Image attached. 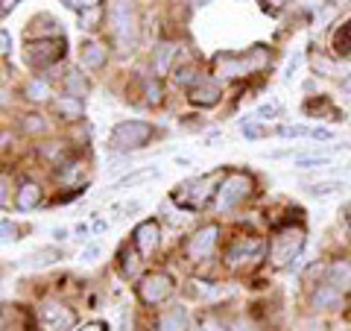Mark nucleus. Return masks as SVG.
I'll return each instance as SVG.
<instances>
[{"mask_svg": "<svg viewBox=\"0 0 351 331\" xmlns=\"http://www.w3.org/2000/svg\"><path fill=\"white\" fill-rule=\"evenodd\" d=\"M223 173H205V176H193V179L182 182L179 187H173V203L188 212H199V208L211 200V194L219 191L217 182H223Z\"/></svg>", "mask_w": 351, "mask_h": 331, "instance_id": "1", "label": "nucleus"}, {"mask_svg": "<svg viewBox=\"0 0 351 331\" xmlns=\"http://www.w3.org/2000/svg\"><path fill=\"white\" fill-rule=\"evenodd\" d=\"M263 65H267V50L252 47L249 53H219L214 59V71L219 76H228V80H240V76L261 71Z\"/></svg>", "mask_w": 351, "mask_h": 331, "instance_id": "2", "label": "nucleus"}, {"mask_svg": "<svg viewBox=\"0 0 351 331\" xmlns=\"http://www.w3.org/2000/svg\"><path fill=\"white\" fill-rule=\"evenodd\" d=\"M252 187H255V182H252L249 173H240V170L228 173L226 179L219 182V191H217V212L228 214L232 208H237L252 194Z\"/></svg>", "mask_w": 351, "mask_h": 331, "instance_id": "3", "label": "nucleus"}, {"mask_svg": "<svg viewBox=\"0 0 351 331\" xmlns=\"http://www.w3.org/2000/svg\"><path fill=\"white\" fill-rule=\"evenodd\" d=\"M152 138V126L144 124V120H123V124H117L112 129V138H108V144L120 152H129V150H141L147 147Z\"/></svg>", "mask_w": 351, "mask_h": 331, "instance_id": "4", "label": "nucleus"}, {"mask_svg": "<svg viewBox=\"0 0 351 331\" xmlns=\"http://www.w3.org/2000/svg\"><path fill=\"white\" fill-rule=\"evenodd\" d=\"M108 24H112V32H114V41L120 44V47H132L138 38V15L135 9H132V3H126V0H114L112 12H108Z\"/></svg>", "mask_w": 351, "mask_h": 331, "instance_id": "5", "label": "nucleus"}, {"mask_svg": "<svg viewBox=\"0 0 351 331\" xmlns=\"http://www.w3.org/2000/svg\"><path fill=\"white\" fill-rule=\"evenodd\" d=\"M304 247V229L302 226H287V229H281L276 231V238H272V244H269V258L276 267H287V264L299 255Z\"/></svg>", "mask_w": 351, "mask_h": 331, "instance_id": "6", "label": "nucleus"}, {"mask_svg": "<svg viewBox=\"0 0 351 331\" xmlns=\"http://www.w3.org/2000/svg\"><path fill=\"white\" fill-rule=\"evenodd\" d=\"M173 284L176 282H173L170 273L156 270V273H149V275L141 279V284H138V299L144 302V305H161L164 299H170Z\"/></svg>", "mask_w": 351, "mask_h": 331, "instance_id": "7", "label": "nucleus"}, {"mask_svg": "<svg viewBox=\"0 0 351 331\" xmlns=\"http://www.w3.org/2000/svg\"><path fill=\"white\" fill-rule=\"evenodd\" d=\"M27 65L32 68H47V65L59 62L64 56V38H38V41H29L27 47Z\"/></svg>", "mask_w": 351, "mask_h": 331, "instance_id": "8", "label": "nucleus"}, {"mask_svg": "<svg viewBox=\"0 0 351 331\" xmlns=\"http://www.w3.org/2000/svg\"><path fill=\"white\" fill-rule=\"evenodd\" d=\"M38 323L44 331H71L73 323H76V317L68 305H62V302H44L38 308Z\"/></svg>", "mask_w": 351, "mask_h": 331, "instance_id": "9", "label": "nucleus"}, {"mask_svg": "<svg viewBox=\"0 0 351 331\" xmlns=\"http://www.w3.org/2000/svg\"><path fill=\"white\" fill-rule=\"evenodd\" d=\"M217 235H219V229L214 223H208L199 231H193V235L188 238V244H184V255H188L191 261H205L217 247Z\"/></svg>", "mask_w": 351, "mask_h": 331, "instance_id": "10", "label": "nucleus"}, {"mask_svg": "<svg viewBox=\"0 0 351 331\" xmlns=\"http://www.w3.org/2000/svg\"><path fill=\"white\" fill-rule=\"evenodd\" d=\"M263 252V244L258 238H237L232 247L226 249V261L232 264V267H240V264H252L258 261Z\"/></svg>", "mask_w": 351, "mask_h": 331, "instance_id": "11", "label": "nucleus"}, {"mask_svg": "<svg viewBox=\"0 0 351 331\" xmlns=\"http://www.w3.org/2000/svg\"><path fill=\"white\" fill-rule=\"evenodd\" d=\"M219 97H223V88H219V82L217 80H205V76H199V80L188 88V100L193 106H202V109L217 106Z\"/></svg>", "mask_w": 351, "mask_h": 331, "instance_id": "12", "label": "nucleus"}, {"mask_svg": "<svg viewBox=\"0 0 351 331\" xmlns=\"http://www.w3.org/2000/svg\"><path fill=\"white\" fill-rule=\"evenodd\" d=\"M135 247H138V252H144V255H152V252L158 249V244H161V229H158V223L156 220H144L138 229H135Z\"/></svg>", "mask_w": 351, "mask_h": 331, "instance_id": "13", "label": "nucleus"}, {"mask_svg": "<svg viewBox=\"0 0 351 331\" xmlns=\"http://www.w3.org/2000/svg\"><path fill=\"white\" fill-rule=\"evenodd\" d=\"M158 331H188V311L184 308H170L158 319Z\"/></svg>", "mask_w": 351, "mask_h": 331, "instance_id": "14", "label": "nucleus"}, {"mask_svg": "<svg viewBox=\"0 0 351 331\" xmlns=\"http://www.w3.org/2000/svg\"><path fill=\"white\" fill-rule=\"evenodd\" d=\"M41 203V187L36 182H24L18 187V194H15V205L21 208V212H32Z\"/></svg>", "mask_w": 351, "mask_h": 331, "instance_id": "15", "label": "nucleus"}, {"mask_svg": "<svg viewBox=\"0 0 351 331\" xmlns=\"http://www.w3.org/2000/svg\"><path fill=\"white\" fill-rule=\"evenodd\" d=\"M328 284L343 293L346 288H351V264L348 261H334L328 267Z\"/></svg>", "mask_w": 351, "mask_h": 331, "instance_id": "16", "label": "nucleus"}, {"mask_svg": "<svg viewBox=\"0 0 351 331\" xmlns=\"http://www.w3.org/2000/svg\"><path fill=\"white\" fill-rule=\"evenodd\" d=\"M80 59H82L85 68H91V71L103 68L106 65V47L103 44H97V41H85L82 50H80Z\"/></svg>", "mask_w": 351, "mask_h": 331, "instance_id": "17", "label": "nucleus"}, {"mask_svg": "<svg viewBox=\"0 0 351 331\" xmlns=\"http://www.w3.org/2000/svg\"><path fill=\"white\" fill-rule=\"evenodd\" d=\"M59 258H62V252L53 249V247H47V249H36L32 255H27L24 264H27V267H47V264L59 261Z\"/></svg>", "mask_w": 351, "mask_h": 331, "instance_id": "18", "label": "nucleus"}, {"mask_svg": "<svg viewBox=\"0 0 351 331\" xmlns=\"http://www.w3.org/2000/svg\"><path fill=\"white\" fill-rule=\"evenodd\" d=\"M313 305L316 308H339V290L331 288V284H322V288L313 293Z\"/></svg>", "mask_w": 351, "mask_h": 331, "instance_id": "19", "label": "nucleus"}, {"mask_svg": "<svg viewBox=\"0 0 351 331\" xmlns=\"http://www.w3.org/2000/svg\"><path fill=\"white\" fill-rule=\"evenodd\" d=\"M339 191H346V185L343 182H337V179H328V182H313V185H307V194L311 196H331V194H339Z\"/></svg>", "mask_w": 351, "mask_h": 331, "instance_id": "20", "label": "nucleus"}, {"mask_svg": "<svg viewBox=\"0 0 351 331\" xmlns=\"http://www.w3.org/2000/svg\"><path fill=\"white\" fill-rule=\"evenodd\" d=\"M173 56H176V44L164 41L161 47L156 50V71H158V73H167V71H170V62H173Z\"/></svg>", "mask_w": 351, "mask_h": 331, "instance_id": "21", "label": "nucleus"}, {"mask_svg": "<svg viewBox=\"0 0 351 331\" xmlns=\"http://www.w3.org/2000/svg\"><path fill=\"white\" fill-rule=\"evenodd\" d=\"M334 50L339 53V56H351V21L337 30V36H334Z\"/></svg>", "mask_w": 351, "mask_h": 331, "instance_id": "22", "label": "nucleus"}, {"mask_svg": "<svg viewBox=\"0 0 351 331\" xmlns=\"http://www.w3.org/2000/svg\"><path fill=\"white\" fill-rule=\"evenodd\" d=\"M156 176H161V170L156 168H144V170H135V173H126L123 179L117 182V187H129V185H138V182H147V179H156Z\"/></svg>", "mask_w": 351, "mask_h": 331, "instance_id": "23", "label": "nucleus"}, {"mask_svg": "<svg viewBox=\"0 0 351 331\" xmlns=\"http://www.w3.org/2000/svg\"><path fill=\"white\" fill-rule=\"evenodd\" d=\"M56 112L64 115V117H80V115H82V103L76 100V97H59Z\"/></svg>", "mask_w": 351, "mask_h": 331, "instance_id": "24", "label": "nucleus"}, {"mask_svg": "<svg viewBox=\"0 0 351 331\" xmlns=\"http://www.w3.org/2000/svg\"><path fill=\"white\" fill-rule=\"evenodd\" d=\"M64 85H68V91L76 97V100H80V97L88 91V82L82 80V73H76V71H71V73H68V80H64Z\"/></svg>", "mask_w": 351, "mask_h": 331, "instance_id": "25", "label": "nucleus"}, {"mask_svg": "<svg viewBox=\"0 0 351 331\" xmlns=\"http://www.w3.org/2000/svg\"><path fill=\"white\" fill-rule=\"evenodd\" d=\"M27 100H32V103L47 100V82H41V80L27 82Z\"/></svg>", "mask_w": 351, "mask_h": 331, "instance_id": "26", "label": "nucleus"}, {"mask_svg": "<svg viewBox=\"0 0 351 331\" xmlns=\"http://www.w3.org/2000/svg\"><path fill=\"white\" fill-rule=\"evenodd\" d=\"M68 9H73V12H91V9L100 6V0H62Z\"/></svg>", "mask_w": 351, "mask_h": 331, "instance_id": "27", "label": "nucleus"}, {"mask_svg": "<svg viewBox=\"0 0 351 331\" xmlns=\"http://www.w3.org/2000/svg\"><path fill=\"white\" fill-rule=\"evenodd\" d=\"M328 161H331V156H299L295 159L299 168H325Z\"/></svg>", "mask_w": 351, "mask_h": 331, "instance_id": "28", "label": "nucleus"}, {"mask_svg": "<svg viewBox=\"0 0 351 331\" xmlns=\"http://www.w3.org/2000/svg\"><path fill=\"white\" fill-rule=\"evenodd\" d=\"M173 80H176V85H193L196 80H199V76H196V71H193L191 65H188V68L176 71V73H173Z\"/></svg>", "mask_w": 351, "mask_h": 331, "instance_id": "29", "label": "nucleus"}, {"mask_svg": "<svg viewBox=\"0 0 351 331\" xmlns=\"http://www.w3.org/2000/svg\"><path fill=\"white\" fill-rule=\"evenodd\" d=\"M24 129L29 132V135H36V132L47 129V124H44V117H38V115H27L24 117Z\"/></svg>", "mask_w": 351, "mask_h": 331, "instance_id": "30", "label": "nucleus"}, {"mask_svg": "<svg viewBox=\"0 0 351 331\" xmlns=\"http://www.w3.org/2000/svg\"><path fill=\"white\" fill-rule=\"evenodd\" d=\"M278 135H284V138H304V135H313V129H304V126H281Z\"/></svg>", "mask_w": 351, "mask_h": 331, "instance_id": "31", "label": "nucleus"}, {"mask_svg": "<svg viewBox=\"0 0 351 331\" xmlns=\"http://www.w3.org/2000/svg\"><path fill=\"white\" fill-rule=\"evenodd\" d=\"M120 258H123V273L135 275V270H138V255H135V252H123Z\"/></svg>", "mask_w": 351, "mask_h": 331, "instance_id": "32", "label": "nucleus"}, {"mask_svg": "<svg viewBox=\"0 0 351 331\" xmlns=\"http://www.w3.org/2000/svg\"><path fill=\"white\" fill-rule=\"evenodd\" d=\"M240 129H243L246 138H261V135H263V129L255 124V120H243V124H240Z\"/></svg>", "mask_w": 351, "mask_h": 331, "instance_id": "33", "label": "nucleus"}, {"mask_svg": "<svg viewBox=\"0 0 351 331\" xmlns=\"http://www.w3.org/2000/svg\"><path fill=\"white\" fill-rule=\"evenodd\" d=\"M80 21H82V30H94V24H97V21H100V6L91 9V12H85Z\"/></svg>", "mask_w": 351, "mask_h": 331, "instance_id": "34", "label": "nucleus"}, {"mask_svg": "<svg viewBox=\"0 0 351 331\" xmlns=\"http://www.w3.org/2000/svg\"><path fill=\"white\" fill-rule=\"evenodd\" d=\"M147 103H152V106L161 103V85L158 82H149L147 85Z\"/></svg>", "mask_w": 351, "mask_h": 331, "instance_id": "35", "label": "nucleus"}, {"mask_svg": "<svg viewBox=\"0 0 351 331\" xmlns=\"http://www.w3.org/2000/svg\"><path fill=\"white\" fill-rule=\"evenodd\" d=\"M287 3H290V0H263V9H267L269 15H278L281 9L287 6Z\"/></svg>", "mask_w": 351, "mask_h": 331, "instance_id": "36", "label": "nucleus"}, {"mask_svg": "<svg viewBox=\"0 0 351 331\" xmlns=\"http://www.w3.org/2000/svg\"><path fill=\"white\" fill-rule=\"evenodd\" d=\"M281 112V106L278 103H267V106H261L258 109V115L255 117H272V115H278Z\"/></svg>", "mask_w": 351, "mask_h": 331, "instance_id": "37", "label": "nucleus"}, {"mask_svg": "<svg viewBox=\"0 0 351 331\" xmlns=\"http://www.w3.org/2000/svg\"><path fill=\"white\" fill-rule=\"evenodd\" d=\"M0 229H3V244H12V240H18V238H15V226L9 223V220H3V223H0Z\"/></svg>", "mask_w": 351, "mask_h": 331, "instance_id": "38", "label": "nucleus"}, {"mask_svg": "<svg viewBox=\"0 0 351 331\" xmlns=\"http://www.w3.org/2000/svg\"><path fill=\"white\" fill-rule=\"evenodd\" d=\"M0 44H3V56H9V53H12V38H9L6 30L0 32Z\"/></svg>", "mask_w": 351, "mask_h": 331, "instance_id": "39", "label": "nucleus"}, {"mask_svg": "<svg viewBox=\"0 0 351 331\" xmlns=\"http://www.w3.org/2000/svg\"><path fill=\"white\" fill-rule=\"evenodd\" d=\"M97 255H100V247H85L82 249V261H94Z\"/></svg>", "mask_w": 351, "mask_h": 331, "instance_id": "40", "label": "nucleus"}, {"mask_svg": "<svg viewBox=\"0 0 351 331\" xmlns=\"http://www.w3.org/2000/svg\"><path fill=\"white\" fill-rule=\"evenodd\" d=\"M80 331H108V328H106V323H88V326H82Z\"/></svg>", "mask_w": 351, "mask_h": 331, "instance_id": "41", "label": "nucleus"}, {"mask_svg": "<svg viewBox=\"0 0 351 331\" xmlns=\"http://www.w3.org/2000/svg\"><path fill=\"white\" fill-rule=\"evenodd\" d=\"M311 138H331V132H328V129H313Z\"/></svg>", "mask_w": 351, "mask_h": 331, "instance_id": "42", "label": "nucleus"}, {"mask_svg": "<svg viewBox=\"0 0 351 331\" xmlns=\"http://www.w3.org/2000/svg\"><path fill=\"white\" fill-rule=\"evenodd\" d=\"M53 238H56V240H64V238H68V229H56V231H53Z\"/></svg>", "mask_w": 351, "mask_h": 331, "instance_id": "43", "label": "nucleus"}, {"mask_svg": "<svg viewBox=\"0 0 351 331\" xmlns=\"http://www.w3.org/2000/svg\"><path fill=\"white\" fill-rule=\"evenodd\" d=\"M193 6H205V3H211V0H191Z\"/></svg>", "mask_w": 351, "mask_h": 331, "instance_id": "44", "label": "nucleus"}, {"mask_svg": "<svg viewBox=\"0 0 351 331\" xmlns=\"http://www.w3.org/2000/svg\"><path fill=\"white\" fill-rule=\"evenodd\" d=\"M15 6V0H6V6H3V12H9V9Z\"/></svg>", "mask_w": 351, "mask_h": 331, "instance_id": "45", "label": "nucleus"}, {"mask_svg": "<svg viewBox=\"0 0 351 331\" xmlns=\"http://www.w3.org/2000/svg\"><path fill=\"white\" fill-rule=\"evenodd\" d=\"M343 88H346V91H351V76H348V80H343Z\"/></svg>", "mask_w": 351, "mask_h": 331, "instance_id": "46", "label": "nucleus"}, {"mask_svg": "<svg viewBox=\"0 0 351 331\" xmlns=\"http://www.w3.org/2000/svg\"><path fill=\"white\" fill-rule=\"evenodd\" d=\"M348 231H351V226H348Z\"/></svg>", "mask_w": 351, "mask_h": 331, "instance_id": "47", "label": "nucleus"}]
</instances>
